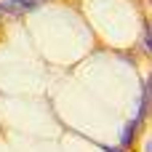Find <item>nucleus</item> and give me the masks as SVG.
Wrapping results in <instances>:
<instances>
[{"mask_svg": "<svg viewBox=\"0 0 152 152\" xmlns=\"http://www.w3.org/2000/svg\"><path fill=\"white\" fill-rule=\"evenodd\" d=\"M40 3L43 0H0V13H24Z\"/></svg>", "mask_w": 152, "mask_h": 152, "instance_id": "nucleus-1", "label": "nucleus"}, {"mask_svg": "<svg viewBox=\"0 0 152 152\" xmlns=\"http://www.w3.org/2000/svg\"><path fill=\"white\" fill-rule=\"evenodd\" d=\"M139 123H142V120L136 118V120H134V123H131V126L123 131V139H120V144H123V147H128V144H131V139L136 136V128H139Z\"/></svg>", "mask_w": 152, "mask_h": 152, "instance_id": "nucleus-2", "label": "nucleus"}, {"mask_svg": "<svg viewBox=\"0 0 152 152\" xmlns=\"http://www.w3.org/2000/svg\"><path fill=\"white\" fill-rule=\"evenodd\" d=\"M102 150H104V152H123L120 147H102Z\"/></svg>", "mask_w": 152, "mask_h": 152, "instance_id": "nucleus-3", "label": "nucleus"}]
</instances>
